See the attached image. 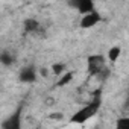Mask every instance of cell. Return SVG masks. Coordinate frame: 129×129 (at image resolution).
<instances>
[{"label": "cell", "instance_id": "4fadbf2b", "mask_svg": "<svg viewBox=\"0 0 129 129\" xmlns=\"http://www.w3.org/2000/svg\"><path fill=\"white\" fill-rule=\"evenodd\" d=\"M123 124H129V120L124 118V120H118L117 121V126H123Z\"/></svg>", "mask_w": 129, "mask_h": 129}, {"label": "cell", "instance_id": "30bf717a", "mask_svg": "<svg viewBox=\"0 0 129 129\" xmlns=\"http://www.w3.org/2000/svg\"><path fill=\"white\" fill-rule=\"evenodd\" d=\"M72 79H73V73H64V76L56 82V87H64V85H67V84L72 82Z\"/></svg>", "mask_w": 129, "mask_h": 129}, {"label": "cell", "instance_id": "9c48e42d", "mask_svg": "<svg viewBox=\"0 0 129 129\" xmlns=\"http://www.w3.org/2000/svg\"><path fill=\"white\" fill-rule=\"evenodd\" d=\"M120 55H121V47L120 46H112L109 50H108V59L111 61V62H117V59L120 58Z\"/></svg>", "mask_w": 129, "mask_h": 129}, {"label": "cell", "instance_id": "7a4b0ae2", "mask_svg": "<svg viewBox=\"0 0 129 129\" xmlns=\"http://www.w3.org/2000/svg\"><path fill=\"white\" fill-rule=\"evenodd\" d=\"M87 62H88V73L94 78H97L106 69V59L102 55H91Z\"/></svg>", "mask_w": 129, "mask_h": 129}, {"label": "cell", "instance_id": "7c38bea8", "mask_svg": "<svg viewBox=\"0 0 129 129\" xmlns=\"http://www.w3.org/2000/svg\"><path fill=\"white\" fill-rule=\"evenodd\" d=\"M50 118H53V120H62V114H61V112H58V114H52Z\"/></svg>", "mask_w": 129, "mask_h": 129}, {"label": "cell", "instance_id": "52a82bcc", "mask_svg": "<svg viewBox=\"0 0 129 129\" xmlns=\"http://www.w3.org/2000/svg\"><path fill=\"white\" fill-rule=\"evenodd\" d=\"M14 61H15V56L11 52L5 50V52L0 53V64H3L5 67H11L12 64H14Z\"/></svg>", "mask_w": 129, "mask_h": 129}, {"label": "cell", "instance_id": "277c9868", "mask_svg": "<svg viewBox=\"0 0 129 129\" xmlns=\"http://www.w3.org/2000/svg\"><path fill=\"white\" fill-rule=\"evenodd\" d=\"M70 5L73 8H76L82 14H87V12H90V11L94 9L93 0H70Z\"/></svg>", "mask_w": 129, "mask_h": 129}, {"label": "cell", "instance_id": "6da1fadb", "mask_svg": "<svg viewBox=\"0 0 129 129\" xmlns=\"http://www.w3.org/2000/svg\"><path fill=\"white\" fill-rule=\"evenodd\" d=\"M99 99H96L94 102H91V103H88L87 106H84V108H81L75 115H73V121L75 123H84V121H87V120H90L96 112H97V109H99Z\"/></svg>", "mask_w": 129, "mask_h": 129}, {"label": "cell", "instance_id": "8992f818", "mask_svg": "<svg viewBox=\"0 0 129 129\" xmlns=\"http://www.w3.org/2000/svg\"><path fill=\"white\" fill-rule=\"evenodd\" d=\"M40 29H41V24H40L38 20H35V18H27V20H24V30H26L27 34H35V32H38Z\"/></svg>", "mask_w": 129, "mask_h": 129}, {"label": "cell", "instance_id": "5b68a950", "mask_svg": "<svg viewBox=\"0 0 129 129\" xmlns=\"http://www.w3.org/2000/svg\"><path fill=\"white\" fill-rule=\"evenodd\" d=\"M37 70L34 67H24L21 69L20 72V81L24 82V84H30V82H35L37 81Z\"/></svg>", "mask_w": 129, "mask_h": 129}, {"label": "cell", "instance_id": "8fae6325", "mask_svg": "<svg viewBox=\"0 0 129 129\" xmlns=\"http://www.w3.org/2000/svg\"><path fill=\"white\" fill-rule=\"evenodd\" d=\"M64 70H66V66H64L62 62H58V64H53V66H52V73H53V75H56V76L62 75V73H64Z\"/></svg>", "mask_w": 129, "mask_h": 129}, {"label": "cell", "instance_id": "3957f363", "mask_svg": "<svg viewBox=\"0 0 129 129\" xmlns=\"http://www.w3.org/2000/svg\"><path fill=\"white\" fill-rule=\"evenodd\" d=\"M100 20H102V18H100L99 12H96V11L93 9V11L84 14V17L81 18V27H82V29H91V27H94L96 24H99Z\"/></svg>", "mask_w": 129, "mask_h": 129}, {"label": "cell", "instance_id": "ba28073f", "mask_svg": "<svg viewBox=\"0 0 129 129\" xmlns=\"http://www.w3.org/2000/svg\"><path fill=\"white\" fill-rule=\"evenodd\" d=\"M20 114L17 112L15 115H12L11 118H8L5 123H3V127H8V129H18L20 127Z\"/></svg>", "mask_w": 129, "mask_h": 129}]
</instances>
